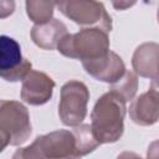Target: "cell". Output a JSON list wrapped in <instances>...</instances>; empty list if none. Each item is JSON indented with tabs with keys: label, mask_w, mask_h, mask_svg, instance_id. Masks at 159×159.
Here are the masks:
<instances>
[{
	"label": "cell",
	"mask_w": 159,
	"mask_h": 159,
	"mask_svg": "<svg viewBox=\"0 0 159 159\" xmlns=\"http://www.w3.org/2000/svg\"><path fill=\"white\" fill-rule=\"evenodd\" d=\"M124 98L109 89L96 102L91 113V129L99 144L118 142L124 132V117L127 113Z\"/></svg>",
	"instance_id": "1"
},
{
	"label": "cell",
	"mask_w": 159,
	"mask_h": 159,
	"mask_svg": "<svg viewBox=\"0 0 159 159\" xmlns=\"http://www.w3.org/2000/svg\"><path fill=\"white\" fill-rule=\"evenodd\" d=\"M14 159H68L78 158L76 139L72 130L58 129L39 135L32 144L17 149Z\"/></svg>",
	"instance_id": "2"
},
{
	"label": "cell",
	"mask_w": 159,
	"mask_h": 159,
	"mask_svg": "<svg viewBox=\"0 0 159 159\" xmlns=\"http://www.w3.org/2000/svg\"><path fill=\"white\" fill-rule=\"evenodd\" d=\"M57 51L65 57L91 60L109 51L108 32L98 27H82L76 34H66L57 43Z\"/></svg>",
	"instance_id": "3"
},
{
	"label": "cell",
	"mask_w": 159,
	"mask_h": 159,
	"mask_svg": "<svg viewBox=\"0 0 159 159\" xmlns=\"http://www.w3.org/2000/svg\"><path fill=\"white\" fill-rule=\"evenodd\" d=\"M61 14L82 27H98L106 32L112 30V19L104 5L97 0H58L56 6Z\"/></svg>",
	"instance_id": "4"
},
{
	"label": "cell",
	"mask_w": 159,
	"mask_h": 159,
	"mask_svg": "<svg viewBox=\"0 0 159 159\" xmlns=\"http://www.w3.org/2000/svg\"><path fill=\"white\" fill-rule=\"evenodd\" d=\"M89 91L87 86L77 80L66 82L61 88L58 103V117L67 127H75L83 122L87 116Z\"/></svg>",
	"instance_id": "5"
},
{
	"label": "cell",
	"mask_w": 159,
	"mask_h": 159,
	"mask_svg": "<svg viewBox=\"0 0 159 159\" xmlns=\"http://www.w3.org/2000/svg\"><path fill=\"white\" fill-rule=\"evenodd\" d=\"M0 128L10 135V145L24 144L32 132L27 108L17 101L0 99Z\"/></svg>",
	"instance_id": "6"
},
{
	"label": "cell",
	"mask_w": 159,
	"mask_h": 159,
	"mask_svg": "<svg viewBox=\"0 0 159 159\" xmlns=\"http://www.w3.org/2000/svg\"><path fill=\"white\" fill-rule=\"evenodd\" d=\"M55 81L45 72L30 70L22 78L21 99L31 106H41L52 98Z\"/></svg>",
	"instance_id": "7"
},
{
	"label": "cell",
	"mask_w": 159,
	"mask_h": 159,
	"mask_svg": "<svg viewBox=\"0 0 159 159\" xmlns=\"http://www.w3.org/2000/svg\"><path fill=\"white\" fill-rule=\"evenodd\" d=\"M81 62L84 71L89 76L107 83L116 82L123 76L125 71V65L120 58V56H118L116 52L111 50L101 57L82 60Z\"/></svg>",
	"instance_id": "8"
},
{
	"label": "cell",
	"mask_w": 159,
	"mask_h": 159,
	"mask_svg": "<svg viewBox=\"0 0 159 159\" xmlns=\"http://www.w3.org/2000/svg\"><path fill=\"white\" fill-rule=\"evenodd\" d=\"M159 93L157 81L152 82L150 88L132 99L129 106V117L138 125H153L159 118Z\"/></svg>",
	"instance_id": "9"
},
{
	"label": "cell",
	"mask_w": 159,
	"mask_h": 159,
	"mask_svg": "<svg viewBox=\"0 0 159 159\" xmlns=\"http://www.w3.org/2000/svg\"><path fill=\"white\" fill-rule=\"evenodd\" d=\"M158 51L159 46L155 42H145L138 46L132 57V66L135 75L140 77L158 80Z\"/></svg>",
	"instance_id": "10"
},
{
	"label": "cell",
	"mask_w": 159,
	"mask_h": 159,
	"mask_svg": "<svg viewBox=\"0 0 159 159\" xmlns=\"http://www.w3.org/2000/svg\"><path fill=\"white\" fill-rule=\"evenodd\" d=\"M67 34V26L58 19L52 17L43 24H35L31 29V39L42 50H55L57 43Z\"/></svg>",
	"instance_id": "11"
},
{
	"label": "cell",
	"mask_w": 159,
	"mask_h": 159,
	"mask_svg": "<svg viewBox=\"0 0 159 159\" xmlns=\"http://www.w3.org/2000/svg\"><path fill=\"white\" fill-rule=\"evenodd\" d=\"M24 60L20 43L6 35L0 36V70H9Z\"/></svg>",
	"instance_id": "12"
},
{
	"label": "cell",
	"mask_w": 159,
	"mask_h": 159,
	"mask_svg": "<svg viewBox=\"0 0 159 159\" xmlns=\"http://www.w3.org/2000/svg\"><path fill=\"white\" fill-rule=\"evenodd\" d=\"M58 0H25L26 14L35 24H43L53 17Z\"/></svg>",
	"instance_id": "13"
},
{
	"label": "cell",
	"mask_w": 159,
	"mask_h": 159,
	"mask_svg": "<svg viewBox=\"0 0 159 159\" xmlns=\"http://www.w3.org/2000/svg\"><path fill=\"white\" fill-rule=\"evenodd\" d=\"M72 133L76 139V147L78 157H84L89 153H92L94 149H97L101 144L94 138L91 125L89 124H78L75 125L72 129Z\"/></svg>",
	"instance_id": "14"
},
{
	"label": "cell",
	"mask_w": 159,
	"mask_h": 159,
	"mask_svg": "<svg viewBox=\"0 0 159 159\" xmlns=\"http://www.w3.org/2000/svg\"><path fill=\"white\" fill-rule=\"evenodd\" d=\"M112 91H116L117 93H119L125 102H130L138 89V77L133 71H124L123 76L117 80L116 82L111 83V88Z\"/></svg>",
	"instance_id": "15"
},
{
	"label": "cell",
	"mask_w": 159,
	"mask_h": 159,
	"mask_svg": "<svg viewBox=\"0 0 159 159\" xmlns=\"http://www.w3.org/2000/svg\"><path fill=\"white\" fill-rule=\"evenodd\" d=\"M31 62L27 58H24L17 66L9 68V70H0V78H2L6 82H19L22 81V78L27 75V72L31 70Z\"/></svg>",
	"instance_id": "16"
},
{
	"label": "cell",
	"mask_w": 159,
	"mask_h": 159,
	"mask_svg": "<svg viewBox=\"0 0 159 159\" xmlns=\"http://www.w3.org/2000/svg\"><path fill=\"white\" fill-rule=\"evenodd\" d=\"M15 0H0V20L11 16L15 11Z\"/></svg>",
	"instance_id": "17"
},
{
	"label": "cell",
	"mask_w": 159,
	"mask_h": 159,
	"mask_svg": "<svg viewBox=\"0 0 159 159\" xmlns=\"http://www.w3.org/2000/svg\"><path fill=\"white\" fill-rule=\"evenodd\" d=\"M111 1H112V5L116 10L123 11V10H127V9L132 7L138 0H111Z\"/></svg>",
	"instance_id": "18"
},
{
	"label": "cell",
	"mask_w": 159,
	"mask_h": 159,
	"mask_svg": "<svg viewBox=\"0 0 159 159\" xmlns=\"http://www.w3.org/2000/svg\"><path fill=\"white\" fill-rule=\"evenodd\" d=\"M7 145H10V135H9L2 128H0V153H1Z\"/></svg>",
	"instance_id": "19"
}]
</instances>
